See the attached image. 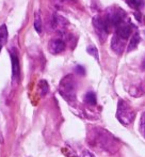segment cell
Returning a JSON list of instances; mask_svg holds the SVG:
<instances>
[{
	"label": "cell",
	"mask_w": 145,
	"mask_h": 157,
	"mask_svg": "<svg viewBox=\"0 0 145 157\" xmlns=\"http://www.w3.org/2000/svg\"><path fill=\"white\" fill-rule=\"evenodd\" d=\"M69 1V0H54V2H56V4L57 6H61V4H64V3H66V2Z\"/></svg>",
	"instance_id": "cell-19"
},
{
	"label": "cell",
	"mask_w": 145,
	"mask_h": 157,
	"mask_svg": "<svg viewBox=\"0 0 145 157\" xmlns=\"http://www.w3.org/2000/svg\"><path fill=\"white\" fill-rule=\"evenodd\" d=\"M87 54H90L92 57L95 58V60H99V54H98V49L96 48L95 45H89L87 47Z\"/></svg>",
	"instance_id": "cell-15"
},
{
	"label": "cell",
	"mask_w": 145,
	"mask_h": 157,
	"mask_svg": "<svg viewBox=\"0 0 145 157\" xmlns=\"http://www.w3.org/2000/svg\"><path fill=\"white\" fill-rule=\"evenodd\" d=\"M140 132L145 137V112L140 119Z\"/></svg>",
	"instance_id": "cell-16"
},
{
	"label": "cell",
	"mask_w": 145,
	"mask_h": 157,
	"mask_svg": "<svg viewBox=\"0 0 145 157\" xmlns=\"http://www.w3.org/2000/svg\"><path fill=\"white\" fill-rule=\"evenodd\" d=\"M87 144L98 151H104L110 154H114L120 149V141L108 130L102 127L94 126L87 132Z\"/></svg>",
	"instance_id": "cell-1"
},
{
	"label": "cell",
	"mask_w": 145,
	"mask_h": 157,
	"mask_svg": "<svg viewBox=\"0 0 145 157\" xmlns=\"http://www.w3.org/2000/svg\"><path fill=\"white\" fill-rule=\"evenodd\" d=\"M59 93L69 104L74 106L77 101V81L74 75L69 74L63 77L59 85Z\"/></svg>",
	"instance_id": "cell-2"
},
{
	"label": "cell",
	"mask_w": 145,
	"mask_h": 157,
	"mask_svg": "<svg viewBox=\"0 0 145 157\" xmlns=\"http://www.w3.org/2000/svg\"><path fill=\"white\" fill-rule=\"evenodd\" d=\"M93 27L94 30H95L97 36L99 37L100 42L102 43H105V41L107 40V36H108V29H107L106 23L104 21V17L100 16V15H96V16L93 17Z\"/></svg>",
	"instance_id": "cell-5"
},
{
	"label": "cell",
	"mask_w": 145,
	"mask_h": 157,
	"mask_svg": "<svg viewBox=\"0 0 145 157\" xmlns=\"http://www.w3.org/2000/svg\"><path fill=\"white\" fill-rule=\"evenodd\" d=\"M39 94L41 96H44L48 93L49 91V86H48L47 81L46 80H41L39 82Z\"/></svg>",
	"instance_id": "cell-14"
},
{
	"label": "cell",
	"mask_w": 145,
	"mask_h": 157,
	"mask_svg": "<svg viewBox=\"0 0 145 157\" xmlns=\"http://www.w3.org/2000/svg\"><path fill=\"white\" fill-rule=\"evenodd\" d=\"M81 157H96V156L94 155L90 150L84 149V150H82V152H81Z\"/></svg>",
	"instance_id": "cell-18"
},
{
	"label": "cell",
	"mask_w": 145,
	"mask_h": 157,
	"mask_svg": "<svg viewBox=\"0 0 145 157\" xmlns=\"http://www.w3.org/2000/svg\"><path fill=\"white\" fill-rule=\"evenodd\" d=\"M77 70H78V73H80V74H84V68H83V67H81V66L80 65H78V66H77Z\"/></svg>",
	"instance_id": "cell-20"
},
{
	"label": "cell",
	"mask_w": 145,
	"mask_h": 157,
	"mask_svg": "<svg viewBox=\"0 0 145 157\" xmlns=\"http://www.w3.org/2000/svg\"><path fill=\"white\" fill-rule=\"evenodd\" d=\"M125 42L124 40H122L121 37H118L117 35L114 34L111 41V48L116 55H122L123 52L125 49Z\"/></svg>",
	"instance_id": "cell-9"
},
{
	"label": "cell",
	"mask_w": 145,
	"mask_h": 157,
	"mask_svg": "<svg viewBox=\"0 0 145 157\" xmlns=\"http://www.w3.org/2000/svg\"><path fill=\"white\" fill-rule=\"evenodd\" d=\"M8 28H6V26L4 25H1L0 26V46H3L4 44L6 43V41H8Z\"/></svg>",
	"instance_id": "cell-12"
},
{
	"label": "cell",
	"mask_w": 145,
	"mask_h": 157,
	"mask_svg": "<svg viewBox=\"0 0 145 157\" xmlns=\"http://www.w3.org/2000/svg\"><path fill=\"white\" fill-rule=\"evenodd\" d=\"M136 112L130 105L124 99H120L117 103V110H116V118L121 124L128 126L135 120Z\"/></svg>",
	"instance_id": "cell-3"
},
{
	"label": "cell",
	"mask_w": 145,
	"mask_h": 157,
	"mask_svg": "<svg viewBox=\"0 0 145 157\" xmlns=\"http://www.w3.org/2000/svg\"><path fill=\"white\" fill-rule=\"evenodd\" d=\"M65 42L62 39H52L48 44V50L52 55H59L65 50Z\"/></svg>",
	"instance_id": "cell-7"
},
{
	"label": "cell",
	"mask_w": 145,
	"mask_h": 157,
	"mask_svg": "<svg viewBox=\"0 0 145 157\" xmlns=\"http://www.w3.org/2000/svg\"><path fill=\"white\" fill-rule=\"evenodd\" d=\"M131 33H132V26L129 23H126V21H124L118 27L115 28V35H117L118 37H121L124 41L129 39Z\"/></svg>",
	"instance_id": "cell-8"
},
{
	"label": "cell",
	"mask_w": 145,
	"mask_h": 157,
	"mask_svg": "<svg viewBox=\"0 0 145 157\" xmlns=\"http://www.w3.org/2000/svg\"><path fill=\"white\" fill-rule=\"evenodd\" d=\"M140 41H141L140 34L138 32H135V34L132 35L130 42H129V45H128V48H127V52H132V50L137 49L138 45L140 44Z\"/></svg>",
	"instance_id": "cell-10"
},
{
	"label": "cell",
	"mask_w": 145,
	"mask_h": 157,
	"mask_svg": "<svg viewBox=\"0 0 145 157\" xmlns=\"http://www.w3.org/2000/svg\"><path fill=\"white\" fill-rule=\"evenodd\" d=\"M125 1H126V3L132 9H138L140 6V2L138 1V0H125Z\"/></svg>",
	"instance_id": "cell-17"
},
{
	"label": "cell",
	"mask_w": 145,
	"mask_h": 157,
	"mask_svg": "<svg viewBox=\"0 0 145 157\" xmlns=\"http://www.w3.org/2000/svg\"><path fill=\"white\" fill-rule=\"evenodd\" d=\"M11 63H12V82L13 85H17L20 78V66H19L18 56L16 52L10 50Z\"/></svg>",
	"instance_id": "cell-6"
},
{
	"label": "cell",
	"mask_w": 145,
	"mask_h": 157,
	"mask_svg": "<svg viewBox=\"0 0 145 157\" xmlns=\"http://www.w3.org/2000/svg\"><path fill=\"white\" fill-rule=\"evenodd\" d=\"M104 17V21L106 23V26H107V29H109L112 27L116 28L123 24L125 21V18H126V13L122 10L121 8L118 6H113V8L109 9L107 11V13L105 14Z\"/></svg>",
	"instance_id": "cell-4"
},
{
	"label": "cell",
	"mask_w": 145,
	"mask_h": 157,
	"mask_svg": "<svg viewBox=\"0 0 145 157\" xmlns=\"http://www.w3.org/2000/svg\"><path fill=\"white\" fill-rule=\"evenodd\" d=\"M83 101H84V103L87 104V105H90V106H95L96 103H97V101H96V95L92 91H89L84 95Z\"/></svg>",
	"instance_id": "cell-11"
},
{
	"label": "cell",
	"mask_w": 145,
	"mask_h": 157,
	"mask_svg": "<svg viewBox=\"0 0 145 157\" xmlns=\"http://www.w3.org/2000/svg\"><path fill=\"white\" fill-rule=\"evenodd\" d=\"M34 29L39 34L43 31V24H42V18L41 15H39V12H35V15H34Z\"/></svg>",
	"instance_id": "cell-13"
},
{
	"label": "cell",
	"mask_w": 145,
	"mask_h": 157,
	"mask_svg": "<svg viewBox=\"0 0 145 157\" xmlns=\"http://www.w3.org/2000/svg\"><path fill=\"white\" fill-rule=\"evenodd\" d=\"M1 48H2V47H1V46H0V50H1Z\"/></svg>",
	"instance_id": "cell-21"
}]
</instances>
